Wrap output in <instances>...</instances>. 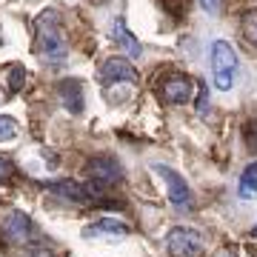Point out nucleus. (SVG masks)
<instances>
[{
    "instance_id": "f257e3e1",
    "label": "nucleus",
    "mask_w": 257,
    "mask_h": 257,
    "mask_svg": "<svg viewBox=\"0 0 257 257\" xmlns=\"http://www.w3.org/2000/svg\"><path fill=\"white\" fill-rule=\"evenodd\" d=\"M35 49L37 55L49 63H60L66 57V35L60 15L55 9H46L35 23Z\"/></svg>"
},
{
    "instance_id": "f03ea898",
    "label": "nucleus",
    "mask_w": 257,
    "mask_h": 257,
    "mask_svg": "<svg viewBox=\"0 0 257 257\" xmlns=\"http://www.w3.org/2000/svg\"><path fill=\"white\" fill-rule=\"evenodd\" d=\"M234 72H237V52L231 49L229 40H214L211 43V80H214V89L229 92L234 86Z\"/></svg>"
},
{
    "instance_id": "7ed1b4c3",
    "label": "nucleus",
    "mask_w": 257,
    "mask_h": 257,
    "mask_svg": "<svg viewBox=\"0 0 257 257\" xmlns=\"http://www.w3.org/2000/svg\"><path fill=\"white\" fill-rule=\"evenodd\" d=\"M0 229H3V234H6L9 240H15V243H32V240H37L35 220L20 209L6 211V214L0 217Z\"/></svg>"
},
{
    "instance_id": "20e7f679",
    "label": "nucleus",
    "mask_w": 257,
    "mask_h": 257,
    "mask_svg": "<svg viewBox=\"0 0 257 257\" xmlns=\"http://www.w3.org/2000/svg\"><path fill=\"white\" fill-rule=\"evenodd\" d=\"M166 248L172 257H200L203 254V240L200 234L189 226H177V229L169 231V240H166Z\"/></svg>"
},
{
    "instance_id": "39448f33",
    "label": "nucleus",
    "mask_w": 257,
    "mask_h": 257,
    "mask_svg": "<svg viewBox=\"0 0 257 257\" xmlns=\"http://www.w3.org/2000/svg\"><path fill=\"white\" fill-rule=\"evenodd\" d=\"M86 177H89V183L92 186H100V189H106V186H114L123 180V169H120V163L114 160V157H92L89 160V166H86Z\"/></svg>"
},
{
    "instance_id": "423d86ee",
    "label": "nucleus",
    "mask_w": 257,
    "mask_h": 257,
    "mask_svg": "<svg viewBox=\"0 0 257 257\" xmlns=\"http://www.w3.org/2000/svg\"><path fill=\"white\" fill-rule=\"evenodd\" d=\"M155 172L163 177L166 183V194H169V203L175 206L177 211H183L192 206V192H189V186L180 175H177L175 169H169V166H155Z\"/></svg>"
},
{
    "instance_id": "0eeeda50",
    "label": "nucleus",
    "mask_w": 257,
    "mask_h": 257,
    "mask_svg": "<svg viewBox=\"0 0 257 257\" xmlns=\"http://www.w3.org/2000/svg\"><path fill=\"white\" fill-rule=\"evenodd\" d=\"M100 83L103 86H117V83H138V69L123 60V57H109L100 66Z\"/></svg>"
},
{
    "instance_id": "6e6552de",
    "label": "nucleus",
    "mask_w": 257,
    "mask_h": 257,
    "mask_svg": "<svg viewBox=\"0 0 257 257\" xmlns=\"http://www.w3.org/2000/svg\"><path fill=\"white\" fill-rule=\"evenodd\" d=\"M128 234V226L117 217H103V220H94L83 229V237L89 240H97V237H106V240H123Z\"/></svg>"
},
{
    "instance_id": "1a4fd4ad",
    "label": "nucleus",
    "mask_w": 257,
    "mask_h": 257,
    "mask_svg": "<svg viewBox=\"0 0 257 257\" xmlns=\"http://www.w3.org/2000/svg\"><path fill=\"white\" fill-rule=\"evenodd\" d=\"M192 80L186 77V74H172V77H166L163 86H160V94H163L169 103H186L192 97Z\"/></svg>"
},
{
    "instance_id": "9d476101",
    "label": "nucleus",
    "mask_w": 257,
    "mask_h": 257,
    "mask_svg": "<svg viewBox=\"0 0 257 257\" xmlns=\"http://www.w3.org/2000/svg\"><path fill=\"white\" fill-rule=\"evenodd\" d=\"M49 189H52V192H57L60 197H66V200L80 203V206L94 203V192H97V189H89V186L74 183V180H60V183H52Z\"/></svg>"
},
{
    "instance_id": "9b49d317",
    "label": "nucleus",
    "mask_w": 257,
    "mask_h": 257,
    "mask_svg": "<svg viewBox=\"0 0 257 257\" xmlns=\"http://www.w3.org/2000/svg\"><path fill=\"white\" fill-rule=\"evenodd\" d=\"M111 37H114V43H117L126 55L138 57L140 52H143V49H140V40L126 29V20H123V18H114V23H111Z\"/></svg>"
},
{
    "instance_id": "f8f14e48",
    "label": "nucleus",
    "mask_w": 257,
    "mask_h": 257,
    "mask_svg": "<svg viewBox=\"0 0 257 257\" xmlns=\"http://www.w3.org/2000/svg\"><path fill=\"white\" fill-rule=\"evenodd\" d=\"M57 92H60V100H63V106L72 114H80L83 111V83L80 80H63L60 86H57Z\"/></svg>"
},
{
    "instance_id": "ddd939ff",
    "label": "nucleus",
    "mask_w": 257,
    "mask_h": 257,
    "mask_svg": "<svg viewBox=\"0 0 257 257\" xmlns=\"http://www.w3.org/2000/svg\"><path fill=\"white\" fill-rule=\"evenodd\" d=\"M254 194H257V163H251L240 175V197H254Z\"/></svg>"
},
{
    "instance_id": "4468645a",
    "label": "nucleus",
    "mask_w": 257,
    "mask_h": 257,
    "mask_svg": "<svg viewBox=\"0 0 257 257\" xmlns=\"http://www.w3.org/2000/svg\"><path fill=\"white\" fill-rule=\"evenodd\" d=\"M243 35L251 46H257V9L246 12V18H243Z\"/></svg>"
},
{
    "instance_id": "2eb2a0df",
    "label": "nucleus",
    "mask_w": 257,
    "mask_h": 257,
    "mask_svg": "<svg viewBox=\"0 0 257 257\" xmlns=\"http://www.w3.org/2000/svg\"><path fill=\"white\" fill-rule=\"evenodd\" d=\"M26 86V69L23 66H12L9 69V92H20Z\"/></svg>"
},
{
    "instance_id": "dca6fc26",
    "label": "nucleus",
    "mask_w": 257,
    "mask_h": 257,
    "mask_svg": "<svg viewBox=\"0 0 257 257\" xmlns=\"http://www.w3.org/2000/svg\"><path fill=\"white\" fill-rule=\"evenodd\" d=\"M243 140H246V149L257 155V120H248L243 126Z\"/></svg>"
},
{
    "instance_id": "f3484780",
    "label": "nucleus",
    "mask_w": 257,
    "mask_h": 257,
    "mask_svg": "<svg viewBox=\"0 0 257 257\" xmlns=\"http://www.w3.org/2000/svg\"><path fill=\"white\" fill-rule=\"evenodd\" d=\"M15 135H18V123L9 114H0V140H9Z\"/></svg>"
},
{
    "instance_id": "a211bd4d",
    "label": "nucleus",
    "mask_w": 257,
    "mask_h": 257,
    "mask_svg": "<svg viewBox=\"0 0 257 257\" xmlns=\"http://www.w3.org/2000/svg\"><path fill=\"white\" fill-rule=\"evenodd\" d=\"M12 175H15V166H12V160H9V157L0 155V183L12 180Z\"/></svg>"
},
{
    "instance_id": "6ab92c4d",
    "label": "nucleus",
    "mask_w": 257,
    "mask_h": 257,
    "mask_svg": "<svg viewBox=\"0 0 257 257\" xmlns=\"http://www.w3.org/2000/svg\"><path fill=\"white\" fill-rule=\"evenodd\" d=\"M200 6L206 9V15H217L220 12V0H200Z\"/></svg>"
},
{
    "instance_id": "aec40b11",
    "label": "nucleus",
    "mask_w": 257,
    "mask_h": 257,
    "mask_svg": "<svg viewBox=\"0 0 257 257\" xmlns=\"http://www.w3.org/2000/svg\"><path fill=\"white\" fill-rule=\"evenodd\" d=\"M26 257H55V254H52L49 248H43V246H32L26 251Z\"/></svg>"
},
{
    "instance_id": "412c9836",
    "label": "nucleus",
    "mask_w": 257,
    "mask_h": 257,
    "mask_svg": "<svg viewBox=\"0 0 257 257\" xmlns=\"http://www.w3.org/2000/svg\"><path fill=\"white\" fill-rule=\"evenodd\" d=\"M251 231H254V234H257V223H254V229H251Z\"/></svg>"
}]
</instances>
